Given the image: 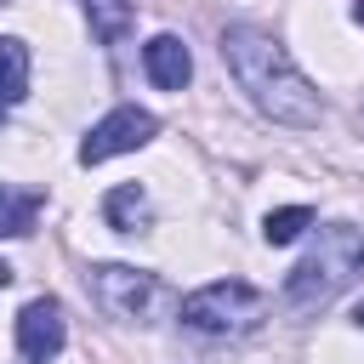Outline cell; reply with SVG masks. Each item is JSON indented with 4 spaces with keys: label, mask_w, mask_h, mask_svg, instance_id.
I'll return each instance as SVG.
<instances>
[{
    "label": "cell",
    "mask_w": 364,
    "mask_h": 364,
    "mask_svg": "<svg viewBox=\"0 0 364 364\" xmlns=\"http://www.w3.org/2000/svg\"><path fill=\"white\" fill-rule=\"evenodd\" d=\"M222 63L233 68V80L250 91V102H256L273 125L307 131V125L324 119V102H318V91H313V80L290 63V51H284L267 28H250V23L222 28Z\"/></svg>",
    "instance_id": "6da1fadb"
},
{
    "label": "cell",
    "mask_w": 364,
    "mask_h": 364,
    "mask_svg": "<svg viewBox=\"0 0 364 364\" xmlns=\"http://www.w3.org/2000/svg\"><path fill=\"white\" fill-rule=\"evenodd\" d=\"M358 279H364V228H353V222H324L318 239H313V250L290 267L284 301L301 307V313H313V307L336 301L347 284H358Z\"/></svg>",
    "instance_id": "7a4b0ae2"
},
{
    "label": "cell",
    "mask_w": 364,
    "mask_h": 364,
    "mask_svg": "<svg viewBox=\"0 0 364 364\" xmlns=\"http://www.w3.org/2000/svg\"><path fill=\"white\" fill-rule=\"evenodd\" d=\"M85 290H91V301H97L108 318H125V324H154L159 313L182 307V301L165 290L159 273L125 267V262H97V267H85Z\"/></svg>",
    "instance_id": "3957f363"
},
{
    "label": "cell",
    "mask_w": 364,
    "mask_h": 364,
    "mask_svg": "<svg viewBox=\"0 0 364 364\" xmlns=\"http://www.w3.org/2000/svg\"><path fill=\"white\" fill-rule=\"evenodd\" d=\"M176 313H182V324H193L205 336H250L267 318V296L245 279H216V284L188 290Z\"/></svg>",
    "instance_id": "277c9868"
},
{
    "label": "cell",
    "mask_w": 364,
    "mask_h": 364,
    "mask_svg": "<svg viewBox=\"0 0 364 364\" xmlns=\"http://www.w3.org/2000/svg\"><path fill=\"white\" fill-rule=\"evenodd\" d=\"M148 136H159V119H154L148 108H114L108 119H97V125L85 131L80 165H102V159H114V154H131V148H142Z\"/></svg>",
    "instance_id": "5b68a950"
},
{
    "label": "cell",
    "mask_w": 364,
    "mask_h": 364,
    "mask_svg": "<svg viewBox=\"0 0 364 364\" xmlns=\"http://www.w3.org/2000/svg\"><path fill=\"white\" fill-rule=\"evenodd\" d=\"M68 341V324H63V307L51 296H34L23 313H17V353L28 364H51Z\"/></svg>",
    "instance_id": "8992f818"
},
{
    "label": "cell",
    "mask_w": 364,
    "mask_h": 364,
    "mask_svg": "<svg viewBox=\"0 0 364 364\" xmlns=\"http://www.w3.org/2000/svg\"><path fill=\"white\" fill-rule=\"evenodd\" d=\"M142 68H148V80H154L159 91H182L188 74H193V57H188V46H182L176 34H154V40L142 46Z\"/></svg>",
    "instance_id": "52a82bcc"
},
{
    "label": "cell",
    "mask_w": 364,
    "mask_h": 364,
    "mask_svg": "<svg viewBox=\"0 0 364 364\" xmlns=\"http://www.w3.org/2000/svg\"><path fill=\"white\" fill-rule=\"evenodd\" d=\"M28 97V46L17 34H0V108Z\"/></svg>",
    "instance_id": "ba28073f"
},
{
    "label": "cell",
    "mask_w": 364,
    "mask_h": 364,
    "mask_svg": "<svg viewBox=\"0 0 364 364\" xmlns=\"http://www.w3.org/2000/svg\"><path fill=\"white\" fill-rule=\"evenodd\" d=\"M102 216H108L119 233H142V228H148V193H142L136 182H119V188L102 199Z\"/></svg>",
    "instance_id": "9c48e42d"
},
{
    "label": "cell",
    "mask_w": 364,
    "mask_h": 364,
    "mask_svg": "<svg viewBox=\"0 0 364 364\" xmlns=\"http://www.w3.org/2000/svg\"><path fill=\"white\" fill-rule=\"evenodd\" d=\"M34 216H40V193H28V188H0V239L34 233Z\"/></svg>",
    "instance_id": "30bf717a"
},
{
    "label": "cell",
    "mask_w": 364,
    "mask_h": 364,
    "mask_svg": "<svg viewBox=\"0 0 364 364\" xmlns=\"http://www.w3.org/2000/svg\"><path fill=\"white\" fill-rule=\"evenodd\" d=\"M85 23L102 46H119L131 34V0H85Z\"/></svg>",
    "instance_id": "8fae6325"
},
{
    "label": "cell",
    "mask_w": 364,
    "mask_h": 364,
    "mask_svg": "<svg viewBox=\"0 0 364 364\" xmlns=\"http://www.w3.org/2000/svg\"><path fill=\"white\" fill-rule=\"evenodd\" d=\"M313 228V210L307 205H284V210H267L262 216V239L267 245H290V239H301Z\"/></svg>",
    "instance_id": "7c38bea8"
},
{
    "label": "cell",
    "mask_w": 364,
    "mask_h": 364,
    "mask_svg": "<svg viewBox=\"0 0 364 364\" xmlns=\"http://www.w3.org/2000/svg\"><path fill=\"white\" fill-rule=\"evenodd\" d=\"M6 284H11V267H6V262H0V290H6Z\"/></svg>",
    "instance_id": "4fadbf2b"
},
{
    "label": "cell",
    "mask_w": 364,
    "mask_h": 364,
    "mask_svg": "<svg viewBox=\"0 0 364 364\" xmlns=\"http://www.w3.org/2000/svg\"><path fill=\"white\" fill-rule=\"evenodd\" d=\"M353 324H358V330H364V301H358V313H353Z\"/></svg>",
    "instance_id": "5bb4252c"
},
{
    "label": "cell",
    "mask_w": 364,
    "mask_h": 364,
    "mask_svg": "<svg viewBox=\"0 0 364 364\" xmlns=\"http://www.w3.org/2000/svg\"><path fill=\"white\" fill-rule=\"evenodd\" d=\"M353 17H358V23H364V0H358V11H353Z\"/></svg>",
    "instance_id": "9a60e30c"
},
{
    "label": "cell",
    "mask_w": 364,
    "mask_h": 364,
    "mask_svg": "<svg viewBox=\"0 0 364 364\" xmlns=\"http://www.w3.org/2000/svg\"><path fill=\"white\" fill-rule=\"evenodd\" d=\"M0 6H11V0H0Z\"/></svg>",
    "instance_id": "2e32d148"
},
{
    "label": "cell",
    "mask_w": 364,
    "mask_h": 364,
    "mask_svg": "<svg viewBox=\"0 0 364 364\" xmlns=\"http://www.w3.org/2000/svg\"><path fill=\"white\" fill-rule=\"evenodd\" d=\"M0 114H6V108H0Z\"/></svg>",
    "instance_id": "e0dca14e"
}]
</instances>
